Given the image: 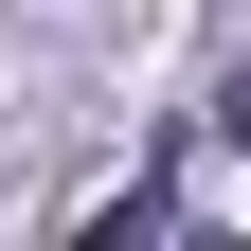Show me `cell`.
Instances as JSON below:
<instances>
[{
  "mask_svg": "<svg viewBox=\"0 0 251 251\" xmlns=\"http://www.w3.org/2000/svg\"><path fill=\"white\" fill-rule=\"evenodd\" d=\"M215 126H233V162H251V72H233V90H215Z\"/></svg>",
  "mask_w": 251,
  "mask_h": 251,
  "instance_id": "obj_1",
  "label": "cell"
}]
</instances>
